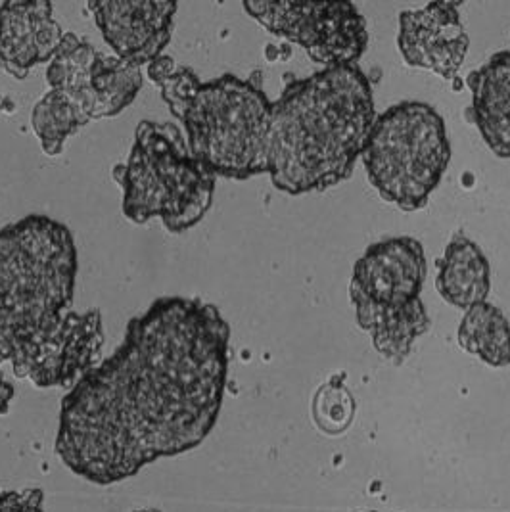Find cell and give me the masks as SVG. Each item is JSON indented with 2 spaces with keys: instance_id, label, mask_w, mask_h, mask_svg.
<instances>
[{
  "instance_id": "1",
  "label": "cell",
  "mask_w": 510,
  "mask_h": 512,
  "mask_svg": "<svg viewBox=\"0 0 510 512\" xmlns=\"http://www.w3.org/2000/svg\"><path fill=\"white\" fill-rule=\"evenodd\" d=\"M231 328L211 303L167 296L64 397L56 455L98 486L198 447L223 405Z\"/></svg>"
},
{
  "instance_id": "2",
  "label": "cell",
  "mask_w": 510,
  "mask_h": 512,
  "mask_svg": "<svg viewBox=\"0 0 510 512\" xmlns=\"http://www.w3.org/2000/svg\"><path fill=\"white\" fill-rule=\"evenodd\" d=\"M77 248L48 215H25L0 229V363L37 388H73L100 363L98 309L73 311Z\"/></svg>"
},
{
  "instance_id": "3",
  "label": "cell",
  "mask_w": 510,
  "mask_h": 512,
  "mask_svg": "<svg viewBox=\"0 0 510 512\" xmlns=\"http://www.w3.org/2000/svg\"><path fill=\"white\" fill-rule=\"evenodd\" d=\"M376 119L361 68H325L290 79L271 106L267 173L275 188L300 196L348 181Z\"/></svg>"
},
{
  "instance_id": "4",
  "label": "cell",
  "mask_w": 510,
  "mask_h": 512,
  "mask_svg": "<svg viewBox=\"0 0 510 512\" xmlns=\"http://www.w3.org/2000/svg\"><path fill=\"white\" fill-rule=\"evenodd\" d=\"M146 71L183 123L190 154L215 177L246 181L267 173L273 102L257 81L232 73L202 81L165 54Z\"/></svg>"
},
{
  "instance_id": "5",
  "label": "cell",
  "mask_w": 510,
  "mask_h": 512,
  "mask_svg": "<svg viewBox=\"0 0 510 512\" xmlns=\"http://www.w3.org/2000/svg\"><path fill=\"white\" fill-rule=\"evenodd\" d=\"M116 177L123 215L135 225L160 219L173 234L190 231L206 217L217 179L190 154L177 125L148 119L140 121L129 160L117 165Z\"/></svg>"
},
{
  "instance_id": "6",
  "label": "cell",
  "mask_w": 510,
  "mask_h": 512,
  "mask_svg": "<svg viewBox=\"0 0 510 512\" xmlns=\"http://www.w3.org/2000/svg\"><path fill=\"white\" fill-rule=\"evenodd\" d=\"M426 256L417 238L394 236L376 242L353 265L349 298L355 321L371 336L382 359L403 365L432 321L420 300Z\"/></svg>"
},
{
  "instance_id": "7",
  "label": "cell",
  "mask_w": 510,
  "mask_h": 512,
  "mask_svg": "<svg viewBox=\"0 0 510 512\" xmlns=\"http://www.w3.org/2000/svg\"><path fill=\"white\" fill-rule=\"evenodd\" d=\"M361 160L386 202L422 210L451 162L445 121L430 104L399 102L374 119Z\"/></svg>"
},
{
  "instance_id": "8",
  "label": "cell",
  "mask_w": 510,
  "mask_h": 512,
  "mask_svg": "<svg viewBox=\"0 0 510 512\" xmlns=\"http://www.w3.org/2000/svg\"><path fill=\"white\" fill-rule=\"evenodd\" d=\"M242 8L269 33L303 48L325 68L355 66L369 45L367 22L353 2L246 0Z\"/></svg>"
},
{
  "instance_id": "9",
  "label": "cell",
  "mask_w": 510,
  "mask_h": 512,
  "mask_svg": "<svg viewBox=\"0 0 510 512\" xmlns=\"http://www.w3.org/2000/svg\"><path fill=\"white\" fill-rule=\"evenodd\" d=\"M47 83L50 91L70 96L94 121L129 108L139 96L144 77L137 66L106 56L75 33H66L48 62Z\"/></svg>"
},
{
  "instance_id": "10",
  "label": "cell",
  "mask_w": 510,
  "mask_h": 512,
  "mask_svg": "<svg viewBox=\"0 0 510 512\" xmlns=\"http://www.w3.org/2000/svg\"><path fill=\"white\" fill-rule=\"evenodd\" d=\"M459 2H430L399 14L397 48L411 68L430 70L453 81L470 48Z\"/></svg>"
},
{
  "instance_id": "11",
  "label": "cell",
  "mask_w": 510,
  "mask_h": 512,
  "mask_svg": "<svg viewBox=\"0 0 510 512\" xmlns=\"http://www.w3.org/2000/svg\"><path fill=\"white\" fill-rule=\"evenodd\" d=\"M102 39L114 56L131 66H150L171 41L177 2L100 0L89 2Z\"/></svg>"
},
{
  "instance_id": "12",
  "label": "cell",
  "mask_w": 510,
  "mask_h": 512,
  "mask_svg": "<svg viewBox=\"0 0 510 512\" xmlns=\"http://www.w3.org/2000/svg\"><path fill=\"white\" fill-rule=\"evenodd\" d=\"M64 35L47 0L0 4V70L22 81L54 58Z\"/></svg>"
},
{
  "instance_id": "13",
  "label": "cell",
  "mask_w": 510,
  "mask_h": 512,
  "mask_svg": "<svg viewBox=\"0 0 510 512\" xmlns=\"http://www.w3.org/2000/svg\"><path fill=\"white\" fill-rule=\"evenodd\" d=\"M472 93L470 116L489 150L510 158V50L493 54L468 75Z\"/></svg>"
},
{
  "instance_id": "14",
  "label": "cell",
  "mask_w": 510,
  "mask_h": 512,
  "mask_svg": "<svg viewBox=\"0 0 510 512\" xmlns=\"http://www.w3.org/2000/svg\"><path fill=\"white\" fill-rule=\"evenodd\" d=\"M436 286L445 302L463 311L487 302L491 267L480 246L464 234H455L438 261Z\"/></svg>"
},
{
  "instance_id": "15",
  "label": "cell",
  "mask_w": 510,
  "mask_h": 512,
  "mask_svg": "<svg viewBox=\"0 0 510 512\" xmlns=\"http://www.w3.org/2000/svg\"><path fill=\"white\" fill-rule=\"evenodd\" d=\"M459 346L493 369L510 365V323L493 303H478L464 311Z\"/></svg>"
},
{
  "instance_id": "16",
  "label": "cell",
  "mask_w": 510,
  "mask_h": 512,
  "mask_svg": "<svg viewBox=\"0 0 510 512\" xmlns=\"http://www.w3.org/2000/svg\"><path fill=\"white\" fill-rule=\"evenodd\" d=\"M87 123H91L89 116L70 96L58 91H48L31 112V127L43 152L50 158L60 156L71 135L83 129Z\"/></svg>"
},
{
  "instance_id": "17",
  "label": "cell",
  "mask_w": 510,
  "mask_h": 512,
  "mask_svg": "<svg viewBox=\"0 0 510 512\" xmlns=\"http://www.w3.org/2000/svg\"><path fill=\"white\" fill-rule=\"evenodd\" d=\"M311 415L321 432L340 436L348 430L355 417V399L351 396L342 376L325 382L311 403Z\"/></svg>"
},
{
  "instance_id": "18",
  "label": "cell",
  "mask_w": 510,
  "mask_h": 512,
  "mask_svg": "<svg viewBox=\"0 0 510 512\" xmlns=\"http://www.w3.org/2000/svg\"><path fill=\"white\" fill-rule=\"evenodd\" d=\"M0 512H45V493L39 488L0 489Z\"/></svg>"
},
{
  "instance_id": "19",
  "label": "cell",
  "mask_w": 510,
  "mask_h": 512,
  "mask_svg": "<svg viewBox=\"0 0 510 512\" xmlns=\"http://www.w3.org/2000/svg\"><path fill=\"white\" fill-rule=\"evenodd\" d=\"M14 397H16V390L12 382L0 371V415H6L10 411Z\"/></svg>"
},
{
  "instance_id": "20",
  "label": "cell",
  "mask_w": 510,
  "mask_h": 512,
  "mask_svg": "<svg viewBox=\"0 0 510 512\" xmlns=\"http://www.w3.org/2000/svg\"><path fill=\"white\" fill-rule=\"evenodd\" d=\"M369 512H376V511H369Z\"/></svg>"
}]
</instances>
